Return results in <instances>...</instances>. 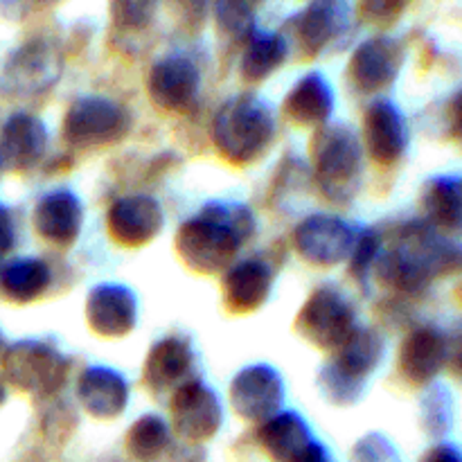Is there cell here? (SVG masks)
<instances>
[{
  "mask_svg": "<svg viewBox=\"0 0 462 462\" xmlns=\"http://www.w3.org/2000/svg\"><path fill=\"white\" fill-rule=\"evenodd\" d=\"M311 165L320 194L329 201H350L359 188L364 147L347 125H325L311 140Z\"/></svg>",
  "mask_w": 462,
  "mask_h": 462,
  "instance_id": "3",
  "label": "cell"
},
{
  "mask_svg": "<svg viewBox=\"0 0 462 462\" xmlns=\"http://www.w3.org/2000/svg\"><path fill=\"white\" fill-rule=\"evenodd\" d=\"M289 48L280 32H253L251 39L244 43L239 72L248 84H262L275 75L280 66L287 61Z\"/></svg>",
  "mask_w": 462,
  "mask_h": 462,
  "instance_id": "29",
  "label": "cell"
},
{
  "mask_svg": "<svg viewBox=\"0 0 462 462\" xmlns=\"http://www.w3.org/2000/svg\"><path fill=\"white\" fill-rule=\"evenodd\" d=\"M230 409L244 422L264 424L280 413L284 402V383L278 370L269 364H253L239 370L228 388Z\"/></svg>",
  "mask_w": 462,
  "mask_h": 462,
  "instance_id": "11",
  "label": "cell"
},
{
  "mask_svg": "<svg viewBox=\"0 0 462 462\" xmlns=\"http://www.w3.org/2000/svg\"><path fill=\"white\" fill-rule=\"evenodd\" d=\"M32 226L50 246L70 248L84 228V203L70 189H52L36 201Z\"/></svg>",
  "mask_w": 462,
  "mask_h": 462,
  "instance_id": "18",
  "label": "cell"
},
{
  "mask_svg": "<svg viewBox=\"0 0 462 462\" xmlns=\"http://www.w3.org/2000/svg\"><path fill=\"white\" fill-rule=\"evenodd\" d=\"M170 415L174 431L189 442L212 440L224 422L219 397L201 379H189L171 393Z\"/></svg>",
  "mask_w": 462,
  "mask_h": 462,
  "instance_id": "12",
  "label": "cell"
},
{
  "mask_svg": "<svg viewBox=\"0 0 462 462\" xmlns=\"http://www.w3.org/2000/svg\"><path fill=\"white\" fill-rule=\"evenodd\" d=\"M147 93L153 106L162 108V111H189L201 93V70L188 54H165L149 70Z\"/></svg>",
  "mask_w": 462,
  "mask_h": 462,
  "instance_id": "13",
  "label": "cell"
},
{
  "mask_svg": "<svg viewBox=\"0 0 462 462\" xmlns=\"http://www.w3.org/2000/svg\"><path fill=\"white\" fill-rule=\"evenodd\" d=\"M255 233V215L237 201H210L180 224L176 255L194 273H226Z\"/></svg>",
  "mask_w": 462,
  "mask_h": 462,
  "instance_id": "1",
  "label": "cell"
},
{
  "mask_svg": "<svg viewBox=\"0 0 462 462\" xmlns=\"http://www.w3.org/2000/svg\"><path fill=\"white\" fill-rule=\"evenodd\" d=\"M404 9V3H391V0H386V3H364L356 7V12L361 14V21L370 23V25L383 27L395 23Z\"/></svg>",
  "mask_w": 462,
  "mask_h": 462,
  "instance_id": "38",
  "label": "cell"
},
{
  "mask_svg": "<svg viewBox=\"0 0 462 462\" xmlns=\"http://www.w3.org/2000/svg\"><path fill=\"white\" fill-rule=\"evenodd\" d=\"M0 170H3V165H0Z\"/></svg>",
  "mask_w": 462,
  "mask_h": 462,
  "instance_id": "47",
  "label": "cell"
},
{
  "mask_svg": "<svg viewBox=\"0 0 462 462\" xmlns=\"http://www.w3.org/2000/svg\"><path fill=\"white\" fill-rule=\"evenodd\" d=\"M350 18L346 3H311L289 18L280 36L289 52H296L300 59L323 57L346 39Z\"/></svg>",
  "mask_w": 462,
  "mask_h": 462,
  "instance_id": "7",
  "label": "cell"
},
{
  "mask_svg": "<svg viewBox=\"0 0 462 462\" xmlns=\"http://www.w3.org/2000/svg\"><path fill=\"white\" fill-rule=\"evenodd\" d=\"M420 424L427 436L442 438L454 427V400L445 383H431L420 402Z\"/></svg>",
  "mask_w": 462,
  "mask_h": 462,
  "instance_id": "32",
  "label": "cell"
},
{
  "mask_svg": "<svg viewBox=\"0 0 462 462\" xmlns=\"http://www.w3.org/2000/svg\"><path fill=\"white\" fill-rule=\"evenodd\" d=\"M70 359L48 341H16L3 352V377L9 386L34 397H52L66 383Z\"/></svg>",
  "mask_w": 462,
  "mask_h": 462,
  "instance_id": "4",
  "label": "cell"
},
{
  "mask_svg": "<svg viewBox=\"0 0 462 462\" xmlns=\"http://www.w3.org/2000/svg\"><path fill=\"white\" fill-rule=\"evenodd\" d=\"M395 239L397 251L404 253L431 282L462 271V244L438 233L424 219L406 221L397 230Z\"/></svg>",
  "mask_w": 462,
  "mask_h": 462,
  "instance_id": "9",
  "label": "cell"
},
{
  "mask_svg": "<svg viewBox=\"0 0 462 462\" xmlns=\"http://www.w3.org/2000/svg\"><path fill=\"white\" fill-rule=\"evenodd\" d=\"M156 5L149 3H116L111 5L113 25L120 32H143L153 21Z\"/></svg>",
  "mask_w": 462,
  "mask_h": 462,
  "instance_id": "37",
  "label": "cell"
},
{
  "mask_svg": "<svg viewBox=\"0 0 462 462\" xmlns=\"http://www.w3.org/2000/svg\"><path fill=\"white\" fill-rule=\"evenodd\" d=\"M52 284V269L41 257H16L0 269V293L14 305L41 300Z\"/></svg>",
  "mask_w": 462,
  "mask_h": 462,
  "instance_id": "27",
  "label": "cell"
},
{
  "mask_svg": "<svg viewBox=\"0 0 462 462\" xmlns=\"http://www.w3.org/2000/svg\"><path fill=\"white\" fill-rule=\"evenodd\" d=\"M212 144L226 162L255 165L275 140V116L269 102L255 93H237L226 99L212 117Z\"/></svg>",
  "mask_w": 462,
  "mask_h": 462,
  "instance_id": "2",
  "label": "cell"
},
{
  "mask_svg": "<svg viewBox=\"0 0 462 462\" xmlns=\"http://www.w3.org/2000/svg\"><path fill=\"white\" fill-rule=\"evenodd\" d=\"M404 66V45L388 34L361 41L347 63L350 86L361 95H379L391 88Z\"/></svg>",
  "mask_w": 462,
  "mask_h": 462,
  "instance_id": "10",
  "label": "cell"
},
{
  "mask_svg": "<svg viewBox=\"0 0 462 462\" xmlns=\"http://www.w3.org/2000/svg\"><path fill=\"white\" fill-rule=\"evenodd\" d=\"M451 365H454V373L458 374V377L462 379V343H460L458 347H456L454 359H451Z\"/></svg>",
  "mask_w": 462,
  "mask_h": 462,
  "instance_id": "43",
  "label": "cell"
},
{
  "mask_svg": "<svg viewBox=\"0 0 462 462\" xmlns=\"http://www.w3.org/2000/svg\"><path fill=\"white\" fill-rule=\"evenodd\" d=\"M447 126H449L451 138L462 143V90H458L447 104Z\"/></svg>",
  "mask_w": 462,
  "mask_h": 462,
  "instance_id": "41",
  "label": "cell"
},
{
  "mask_svg": "<svg viewBox=\"0 0 462 462\" xmlns=\"http://www.w3.org/2000/svg\"><path fill=\"white\" fill-rule=\"evenodd\" d=\"M275 271L262 257H248L230 266L221 278L226 310L233 314H253L269 302Z\"/></svg>",
  "mask_w": 462,
  "mask_h": 462,
  "instance_id": "20",
  "label": "cell"
},
{
  "mask_svg": "<svg viewBox=\"0 0 462 462\" xmlns=\"http://www.w3.org/2000/svg\"><path fill=\"white\" fill-rule=\"evenodd\" d=\"M460 298H462V284H460Z\"/></svg>",
  "mask_w": 462,
  "mask_h": 462,
  "instance_id": "46",
  "label": "cell"
},
{
  "mask_svg": "<svg viewBox=\"0 0 462 462\" xmlns=\"http://www.w3.org/2000/svg\"><path fill=\"white\" fill-rule=\"evenodd\" d=\"M170 427L156 413H147L131 424L126 433V451L140 462L156 460L170 447Z\"/></svg>",
  "mask_w": 462,
  "mask_h": 462,
  "instance_id": "31",
  "label": "cell"
},
{
  "mask_svg": "<svg viewBox=\"0 0 462 462\" xmlns=\"http://www.w3.org/2000/svg\"><path fill=\"white\" fill-rule=\"evenodd\" d=\"M373 275L382 287L402 293V296H422L429 284H431V280L397 248L382 251L373 269Z\"/></svg>",
  "mask_w": 462,
  "mask_h": 462,
  "instance_id": "30",
  "label": "cell"
},
{
  "mask_svg": "<svg viewBox=\"0 0 462 462\" xmlns=\"http://www.w3.org/2000/svg\"><path fill=\"white\" fill-rule=\"evenodd\" d=\"M48 129L32 113H14L0 129V165L9 171H30L43 161L48 149Z\"/></svg>",
  "mask_w": 462,
  "mask_h": 462,
  "instance_id": "21",
  "label": "cell"
},
{
  "mask_svg": "<svg viewBox=\"0 0 462 462\" xmlns=\"http://www.w3.org/2000/svg\"><path fill=\"white\" fill-rule=\"evenodd\" d=\"M262 449L273 462H293L314 442L311 429L293 411H280L257 431Z\"/></svg>",
  "mask_w": 462,
  "mask_h": 462,
  "instance_id": "26",
  "label": "cell"
},
{
  "mask_svg": "<svg viewBox=\"0 0 462 462\" xmlns=\"http://www.w3.org/2000/svg\"><path fill=\"white\" fill-rule=\"evenodd\" d=\"M84 319L97 337L125 338L138 325V298L125 284H97L86 296Z\"/></svg>",
  "mask_w": 462,
  "mask_h": 462,
  "instance_id": "16",
  "label": "cell"
},
{
  "mask_svg": "<svg viewBox=\"0 0 462 462\" xmlns=\"http://www.w3.org/2000/svg\"><path fill=\"white\" fill-rule=\"evenodd\" d=\"M356 328V311L350 300L329 284L316 287L296 316V332L325 352H337Z\"/></svg>",
  "mask_w": 462,
  "mask_h": 462,
  "instance_id": "6",
  "label": "cell"
},
{
  "mask_svg": "<svg viewBox=\"0 0 462 462\" xmlns=\"http://www.w3.org/2000/svg\"><path fill=\"white\" fill-rule=\"evenodd\" d=\"M194 347L183 337H165L153 343L147 352L143 368V383L153 395L174 393L192 379Z\"/></svg>",
  "mask_w": 462,
  "mask_h": 462,
  "instance_id": "19",
  "label": "cell"
},
{
  "mask_svg": "<svg viewBox=\"0 0 462 462\" xmlns=\"http://www.w3.org/2000/svg\"><path fill=\"white\" fill-rule=\"evenodd\" d=\"M129 382L108 365H88L77 379V400L95 420H116L129 406Z\"/></svg>",
  "mask_w": 462,
  "mask_h": 462,
  "instance_id": "22",
  "label": "cell"
},
{
  "mask_svg": "<svg viewBox=\"0 0 462 462\" xmlns=\"http://www.w3.org/2000/svg\"><path fill=\"white\" fill-rule=\"evenodd\" d=\"M359 230L337 215H311L293 230L298 255L311 266L332 269L350 260Z\"/></svg>",
  "mask_w": 462,
  "mask_h": 462,
  "instance_id": "8",
  "label": "cell"
},
{
  "mask_svg": "<svg viewBox=\"0 0 462 462\" xmlns=\"http://www.w3.org/2000/svg\"><path fill=\"white\" fill-rule=\"evenodd\" d=\"M5 352V341H3V334H0V355Z\"/></svg>",
  "mask_w": 462,
  "mask_h": 462,
  "instance_id": "45",
  "label": "cell"
},
{
  "mask_svg": "<svg viewBox=\"0 0 462 462\" xmlns=\"http://www.w3.org/2000/svg\"><path fill=\"white\" fill-rule=\"evenodd\" d=\"M383 352H386V346H383L382 334L370 328H356L329 361L347 377L368 383L370 374L382 364Z\"/></svg>",
  "mask_w": 462,
  "mask_h": 462,
  "instance_id": "28",
  "label": "cell"
},
{
  "mask_svg": "<svg viewBox=\"0 0 462 462\" xmlns=\"http://www.w3.org/2000/svg\"><path fill=\"white\" fill-rule=\"evenodd\" d=\"M316 383H319V391L320 395H323V400L334 406L356 404L365 391V383L347 377V374L341 373L332 361H328V364L319 370V382Z\"/></svg>",
  "mask_w": 462,
  "mask_h": 462,
  "instance_id": "34",
  "label": "cell"
},
{
  "mask_svg": "<svg viewBox=\"0 0 462 462\" xmlns=\"http://www.w3.org/2000/svg\"><path fill=\"white\" fill-rule=\"evenodd\" d=\"M350 462H402L397 447L382 433H365L350 451Z\"/></svg>",
  "mask_w": 462,
  "mask_h": 462,
  "instance_id": "36",
  "label": "cell"
},
{
  "mask_svg": "<svg viewBox=\"0 0 462 462\" xmlns=\"http://www.w3.org/2000/svg\"><path fill=\"white\" fill-rule=\"evenodd\" d=\"M16 246V226L7 208H0V262Z\"/></svg>",
  "mask_w": 462,
  "mask_h": 462,
  "instance_id": "39",
  "label": "cell"
},
{
  "mask_svg": "<svg viewBox=\"0 0 462 462\" xmlns=\"http://www.w3.org/2000/svg\"><path fill=\"white\" fill-rule=\"evenodd\" d=\"M5 75L18 93H41L52 86L59 75L54 50L41 41L23 45L16 54H12Z\"/></svg>",
  "mask_w": 462,
  "mask_h": 462,
  "instance_id": "25",
  "label": "cell"
},
{
  "mask_svg": "<svg viewBox=\"0 0 462 462\" xmlns=\"http://www.w3.org/2000/svg\"><path fill=\"white\" fill-rule=\"evenodd\" d=\"M293 462H332V458H329L325 445H320L319 440H314Z\"/></svg>",
  "mask_w": 462,
  "mask_h": 462,
  "instance_id": "42",
  "label": "cell"
},
{
  "mask_svg": "<svg viewBox=\"0 0 462 462\" xmlns=\"http://www.w3.org/2000/svg\"><path fill=\"white\" fill-rule=\"evenodd\" d=\"M63 140L75 149L113 147L126 138L131 117L125 106L102 95H81L63 116Z\"/></svg>",
  "mask_w": 462,
  "mask_h": 462,
  "instance_id": "5",
  "label": "cell"
},
{
  "mask_svg": "<svg viewBox=\"0 0 462 462\" xmlns=\"http://www.w3.org/2000/svg\"><path fill=\"white\" fill-rule=\"evenodd\" d=\"M284 117L302 129H323L334 113L332 84L320 72L311 70L296 81L282 102Z\"/></svg>",
  "mask_w": 462,
  "mask_h": 462,
  "instance_id": "23",
  "label": "cell"
},
{
  "mask_svg": "<svg viewBox=\"0 0 462 462\" xmlns=\"http://www.w3.org/2000/svg\"><path fill=\"white\" fill-rule=\"evenodd\" d=\"M460 185H462V180H460Z\"/></svg>",
  "mask_w": 462,
  "mask_h": 462,
  "instance_id": "48",
  "label": "cell"
},
{
  "mask_svg": "<svg viewBox=\"0 0 462 462\" xmlns=\"http://www.w3.org/2000/svg\"><path fill=\"white\" fill-rule=\"evenodd\" d=\"M165 228L162 206L149 194H126L116 199L106 212V230L122 248H143Z\"/></svg>",
  "mask_w": 462,
  "mask_h": 462,
  "instance_id": "14",
  "label": "cell"
},
{
  "mask_svg": "<svg viewBox=\"0 0 462 462\" xmlns=\"http://www.w3.org/2000/svg\"><path fill=\"white\" fill-rule=\"evenodd\" d=\"M379 255H382V237H379L377 230H359L355 248H352L350 260L347 262H350V275L364 289H368L370 278H373V269L374 264H377Z\"/></svg>",
  "mask_w": 462,
  "mask_h": 462,
  "instance_id": "35",
  "label": "cell"
},
{
  "mask_svg": "<svg viewBox=\"0 0 462 462\" xmlns=\"http://www.w3.org/2000/svg\"><path fill=\"white\" fill-rule=\"evenodd\" d=\"M361 147L377 165H395L409 149V125L395 102L386 97L373 99L365 106L361 126Z\"/></svg>",
  "mask_w": 462,
  "mask_h": 462,
  "instance_id": "15",
  "label": "cell"
},
{
  "mask_svg": "<svg viewBox=\"0 0 462 462\" xmlns=\"http://www.w3.org/2000/svg\"><path fill=\"white\" fill-rule=\"evenodd\" d=\"M5 397H7V393H5V386H3V383H0V404H3V402H5Z\"/></svg>",
  "mask_w": 462,
  "mask_h": 462,
  "instance_id": "44",
  "label": "cell"
},
{
  "mask_svg": "<svg viewBox=\"0 0 462 462\" xmlns=\"http://www.w3.org/2000/svg\"><path fill=\"white\" fill-rule=\"evenodd\" d=\"M215 12L217 34L230 43H246L255 32V16L248 5L242 3H217Z\"/></svg>",
  "mask_w": 462,
  "mask_h": 462,
  "instance_id": "33",
  "label": "cell"
},
{
  "mask_svg": "<svg viewBox=\"0 0 462 462\" xmlns=\"http://www.w3.org/2000/svg\"><path fill=\"white\" fill-rule=\"evenodd\" d=\"M447 361H449V343L445 334L431 325L411 329L397 352V370L402 379L418 388L436 383Z\"/></svg>",
  "mask_w": 462,
  "mask_h": 462,
  "instance_id": "17",
  "label": "cell"
},
{
  "mask_svg": "<svg viewBox=\"0 0 462 462\" xmlns=\"http://www.w3.org/2000/svg\"><path fill=\"white\" fill-rule=\"evenodd\" d=\"M418 462H462V451L449 442H438Z\"/></svg>",
  "mask_w": 462,
  "mask_h": 462,
  "instance_id": "40",
  "label": "cell"
},
{
  "mask_svg": "<svg viewBox=\"0 0 462 462\" xmlns=\"http://www.w3.org/2000/svg\"><path fill=\"white\" fill-rule=\"evenodd\" d=\"M424 221L438 233L456 239L462 235V185L454 176H436L424 183L422 194Z\"/></svg>",
  "mask_w": 462,
  "mask_h": 462,
  "instance_id": "24",
  "label": "cell"
}]
</instances>
